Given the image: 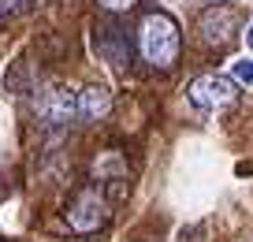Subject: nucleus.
I'll return each instance as SVG.
<instances>
[{"mask_svg":"<svg viewBox=\"0 0 253 242\" xmlns=\"http://www.w3.org/2000/svg\"><path fill=\"white\" fill-rule=\"evenodd\" d=\"M179 48H182V38H179V23H175L168 11H149L138 26V52L149 67H160L168 71L175 60H179Z\"/></svg>","mask_w":253,"mask_h":242,"instance_id":"1","label":"nucleus"},{"mask_svg":"<svg viewBox=\"0 0 253 242\" xmlns=\"http://www.w3.org/2000/svg\"><path fill=\"white\" fill-rule=\"evenodd\" d=\"M108 216H112V205H108V197H104V190L101 187H82L79 194L71 197V205H67V212H63V220H67V227H71L75 235H93V231H101L104 224H108Z\"/></svg>","mask_w":253,"mask_h":242,"instance_id":"2","label":"nucleus"},{"mask_svg":"<svg viewBox=\"0 0 253 242\" xmlns=\"http://www.w3.org/2000/svg\"><path fill=\"white\" fill-rule=\"evenodd\" d=\"M34 112L45 127H67L79 119V90L63 86V82H48L34 97Z\"/></svg>","mask_w":253,"mask_h":242,"instance_id":"3","label":"nucleus"},{"mask_svg":"<svg viewBox=\"0 0 253 242\" xmlns=\"http://www.w3.org/2000/svg\"><path fill=\"white\" fill-rule=\"evenodd\" d=\"M186 97L201 112H223L238 101V82H231L223 75H201L186 86Z\"/></svg>","mask_w":253,"mask_h":242,"instance_id":"4","label":"nucleus"},{"mask_svg":"<svg viewBox=\"0 0 253 242\" xmlns=\"http://www.w3.org/2000/svg\"><path fill=\"white\" fill-rule=\"evenodd\" d=\"M238 23H242V11L235 4H209L198 19V34L209 41V45L223 48L238 38Z\"/></svg>","mask_w":253,"mask_h":242,"instance_id":"5","label":"nucleus"},{"mask_svg":"<svg viewBox=\"0 0 253 242\" xmlns=\"http://www.w3.org/2000/svg\"><path fill=\"white\" fill-rule=\"evenodd\" d=\"M93 45H97V56L108 60L112 67H123V63L130 60V38L123 34L119 23H101L97 34H93Z\"/></svg>","mask_w":253,"mask_h":242,"instance_id":"6","label":"nucleus"},{"mask_svg":"<svg viewBox=\"0 0 253 242\" xmlns=\"http://www.w3.org/2000/svg\"><path fill=\"white\" fill-rule=\"evenodd\" d=\"M112 108V94L104 86H86L79 90V119H89V123H97V119H104Z\"/></svg>","mask_w":253,"mask_h":242,"instance_id":"7","label":"nucleus"},{"mask_svg":"<svg viewBox=\"0 0 253 242\" xmlns=\"http://www.w3.org/2000/svg\"><path fill=\"white\" fill-rule=\"evenodd\" d=\"M231 82H238V86H253V60L238 56V60L231 63Z\"/></svg>","mask_w":253,"mask_h":242,"instance_id":"8","label":"nucleus"},{"mask_svg":"<svg viewBox=\"0 0 253 242\" xmlns=\"http://www.w3.org/2000/svg\"><path fill=\"white\" fill-rule=\"evenodd\" d=\"M30 8H34V0H0V23H8V19L23 15Z\"/></svg>","mask_w":253,"mask_h":242,"instance_id":"9","label":"nucleus"},{"mask_svg":"<svg viewBox=\"0 0 253 242\" xmlns=\"http://www.w3.org/2000/svg\"><path fill=\"white\" fill-rule=\"evenodd\" d=\"M97 4H101L104 11H108V15H123V11H130L138 4V0H97Z\"/></svg>","mask_w":253,"mask_h":242,"instance_id":"10","label":"nucleus"},{"mask_svg":"<svg viewBox=\"0 0 253 242\" xmlns=\"http://www.w3.org/2000/svg\"><path fill=\"white\" fill-rule=\"evenodd\" d=\"M246 45L253 48V26H250V30H246Z\"/></svg>","mask_w":253,"mask_h":242,"instance_id":"11","label":"nucleus"}]
</instances>
